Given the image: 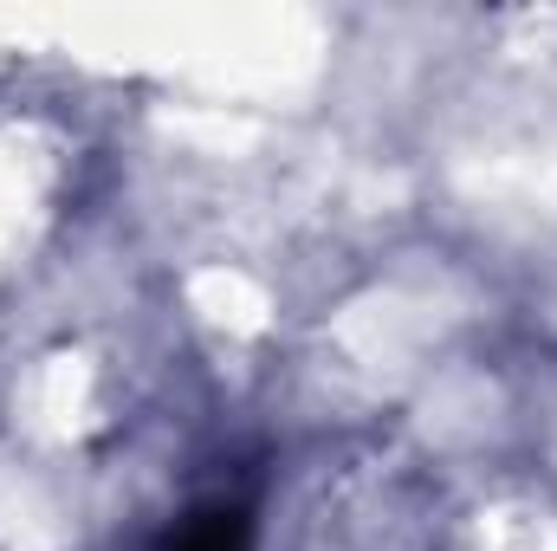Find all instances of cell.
<instances>
[{"label": "cell", "mask_w": 557, "mask_h": 551, "mask_svg": "<svg viewBox=\"0 0 557 551\" xmlns=\"http://www.w3.org/2000/svg\"><path fill=\"white\" fill-rule=\"evenodd\" d=\"M156 551H253V526L240 506H208V513H188Z\"/></svg>", "instance_id": "cell-1"}]
</instances>
